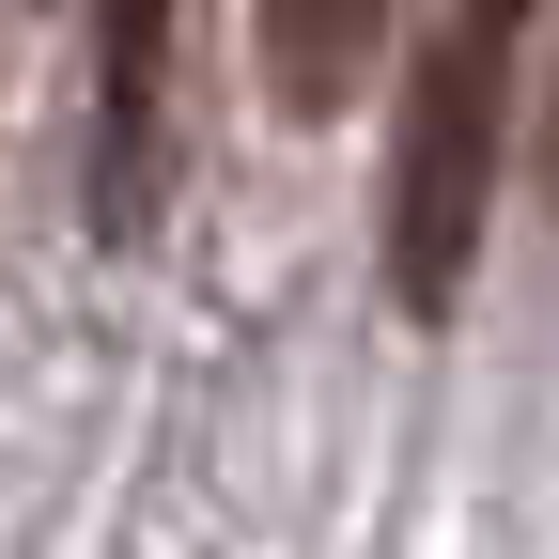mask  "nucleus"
Segmentation results:
<instances>
[{
    "instance_id": "nucleus-1",
    "label": "nucleus",
    "mask_w": 559,
    "mask_h": 559,
    "mask_svg": "<svg viewBox=\"0 0 559 559\" xmlns=\"http://www.w3.org/2000/svg\"><path fill=\"white\" fill-rule=\"evenodd\" d=\"M481 202H498V32L451 16L404 79V156H389V296L436 326L481 264Z\"/></svg>"
},
{
    "instance_id": "nucleus-2",
    "label": "nucleus",
    "mask_w": 559,
    "mask_h": 559,
    "mask_svg": "<svg viewBox=\"0 0 559 559\" xmlns=\"http://www.w3.org/2000/svg\"><path fill=\"white\" fill-rule=\"evenodd\" d=\"M171 16H187V0H94V47H109L94 218H109V234H140V202H156V79H171Z\"/></svg>"
},
{
    "instance_id": "nucleus-3",
    "label": "nucleus",
    "mask_w": 559,
    "mask_h": 559,
    "mask_svg": "<svg viewBox=\"0 0 559 559\" xmlns=\"http://www.w3.org/2000/svg\"><path fill=\"white\" fill-rule=\"evenodd\" d=\"M373 32H389V0H249V47H264V94L296 109V124H326L342 94H358V62H373Z\"/></svg>"
},
{
    "instance_id": "nucleus-4",
    "label": "nucleus",
    "mask_w": 559,
    "mask_h": 559,
    "mask_svg": "<svg viewBox=\"0 0 559 559\" xmlns=\"http://www.w3.org/2000/svg\"><path fill=\"white\" fill-rule=\"evenodd\" d=\"M466 16H481V32H498V47H513V32H528V16H544V0H466Z\"/></svg>"
}]
</instances>
